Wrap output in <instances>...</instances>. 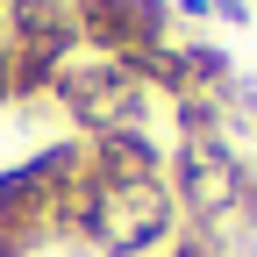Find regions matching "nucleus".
<instances>
[{"label":"nucleus","mask_w":257,"mask_h":257,"mask_svg":"<svg viewBox=\"0 0 257 257\" xmlns=\"http://www.w3.org/2000/svg\"><path fill=\"white\" fill-rule=\"evenodd\" d=\"M79 165H86V136L50 143L29 165L0 172V257H36V243H50V200Z\"/></svg>","instance_id":"f03ea898"},{"label":"nucleus","mask_w":257,"mask_h":257,"mask_svg":"<svg viewBox=\"0 0 257 257\" xmlns=\"http://www.w3.org/2000/svg\"><path fill=\"white\" fill-rule=\"evenodd\" d=\"M72 22L86 57H136L172 43V0H72Z\"/></svg>","instance_id":"20e7f679"},{"label":"nucleus","mask_w":257,"mask_h":257,"mask_svg":"<svg viewBox=\"0 0 257 257\" xmlns=\"http://www.w3.org/2000/svg\"><path fill=\"white\" fill-rule=\"evenodd\" d=\"M165 186H172V200L186 214V229H229L236 214L257 221V179L229 150V136H179Z\"/></svg>","instance_id":"f257e3e1"},{"label":"nucleus","mask_w":257,"mask_h":257,"mask_svg":"<svg viewBox=\"0 0 257 257\" xmlns=\"http://www.w3.org/2000/svg\"><path fill=\"white\" fill-rule=\"evenodd\" d=\"M172 15H193V22H207V0H172Z\"/></svg>","instance_id":"0eeeda50"},{"label":"nucleus","mask_w":257,"mask_h":257,"mask_svg":"<svg viewBox=\"0 0 257 257\" xmlns=\"http://www.w3.org/2000/svg\"><path fill=\"white\" fill-rule=\"evenodd\" d=\"M57 107L79 121V136H100V128H143V107H150V93L128 79V64L121 57H86L72 50L57 64Z\"/></svg>","instance_id":"7ed1b4c3"},{"label":"nucleus","mask_w":257,"mask_h":257,"mask_svg":"<svg viewBox=\"0 0 257 257\" xmlns=\"http://www.w3.org/2000/svg\"><path fill=\"white\" fill-rule=\"evenodd\" d=\"M207 15H221L229 29H243V22H250V0H207Z\"/></svg>","instance_id":"423d86ee"},{"label":"nucleus","mask_w":257,"mask_h":257,"mask_svg":"<svg viewBox=\"0 0 257 257\" xmlns=\"http://www.w3.org/2000/svg\"><path fill=\"white\" fill-rule=\"evenodd\" d=\"M86 172L107 200H136V193L165 186L172 157L150 143V128H100V136H86Z\"/></svg>","instance_id":"39448f33"}]
</instances>
